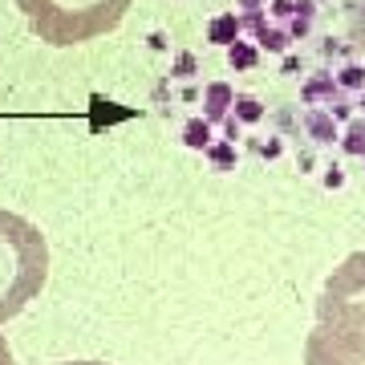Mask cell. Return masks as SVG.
<instances>
[{
  "instance_id": "obj_4",
  "label": "cell",
  "mask_w": 365,
  "mask_h": 365,
  "mask_svg": "<svg viewBox=\"0 0 365 365\" xmlns=\"http://www.w3.org/2000/svg\"><path fill=\"white\" fill-rule=\"evenodd\" d=\"M349 41H353V49L361 53V61H365V4L353 13V29H349Z\"/></svg>"
},
{
  "instance_id": "obj_3",
  "label": "cell",
  "mask_w": 365,
  "mask_h": 365,
  "mask_svg": "<svg viewBox=\"0 0 365 365\" xmlns=\"http://www.w3.org/2000/svg\"><path fill=\"white\" fill-rule=\"evenodd\" d=\"M45 45H81L118 29L130 0H16Z\"/></svg>"
},
{
  "instance_id": "obj_5",
  "label": "cell",
  "mask_w": 365,
  "mask_h": 365,
  "mask_svg": "<svg viewBox=\"0 0 365 365\" xmlns=\"http://www.w3.org/2000/svg\"><path fill=\"white\" fill-rule=\"evenodd\" d=\"M0 365H16V357H13V349H9L4 337H0Z\"/></svg>"
},
{
  "instance_id": "obj_6",
  "label": "cell",
  "mask_w": 365,
  "mask_h": 365,
  "mask_svg": "<svg viewBox=\"0 0 365 365\" xmlns=\"http://www.w3.org/2000/svg\"><path fill=\"white\" fill-rule=\"evenodd\" d=\"M61 365H106V361H61Z\"/></svg>"
},
{
  "instance_id": "obj_1",
  "label": "cell",
  "mask_w": 365,
  "mask_h": 365,
  "mask_svg": "<svg viewBox=\"0 0 365 365\" xmlns=\"http://www.w3.org/2000/svg\"><path fill=\"white\" fill-rule=\"evenodd\" d=\"M304 365H365V252L345 256L321 288Z\"/></svg>"
},
{
  "instance_id": "obj_2",
  "label": "cell",
  "mask_w": 365,
  "mask_h": 365,
  "mask_svg": "<svg viewBox=\"0 0 365 365\" xmlns=\"http://www.w3.org/2000/svg\"><path fill=\"white\" fill-rule=\"evenodd\" d=\"M49 244L37 223L0 207V325L25 313V304L45 288Z\"/></svg>"
}]
</instances>
